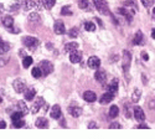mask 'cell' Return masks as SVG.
Here are the masks:
<instances>
[{
    "mask_svg": "<svg viewBox=\"0 0 155 139\" xmlns=\"http://www.w3.org/2000/svg\"><path fill=\"white\" fill-rule=\"evenodd\" d=\"M94 78H96V81H98L99 83H103L106 81V78H107V74H106V72L103 71V70H98V71H96V73H94Z\"/></svg>",
    "mask_w": 155,
    "mask_h": 139,
    "instance_id": "2e32d148",
    "label": "cell"
},
{
    "mask_svg": "<svg viewBox=\"0 0 155 139\" xmlns=\"http://www.w3.org/2000/svg\"><path fill=\"white\" fill-rule=\"evenodd\" d=\"M137 128H139V129H149V125H147V124H139Z\"/></svg>",
    "mask_w": 155,
    "mask_h": 139,
    "instance_id": "ee69618b",
    "label": "cell"
},
{
    "mask_svg": "<svg viewBox=\"0 0 155 139\" xmlns=\"http://www.w3.org/2000/svg\"><path fill=\"white\" fill-rule=\"evenodd\" d=\"M141 57H143L144 61H148V60H149V55H148L147 52H141Z\"/></svg>",
    "mask_w": 155,
    "mask_h": 139,
    "instance_id": "bcb514c9",
    "label": "cell"
},
{
    "mask_svg": "<svg viewBox=\"0 0 155 139\" xmlns=\"http://www.w3.org/2000/svg\"><path fill=\"white\" fill-rule=\"evenodd\" d=\"M50 116H51V118H54V119H58L61 117V107L58 104L52 106L51 112H50Z\"/></svg>",
    "mask_w": 155,
    "mask_h": 139,
    "instance_id": "4fadbf2b",
    "label": "cell"
},
{
    "mask_svg": "<svg viewBox=\"0 0 155 139\" xmlns=\"http://www.w3.org/2000/svg\"><path fill=\"white\" fill-rule=\"evenodd\" d=\"M151 37H153V39H155V29L151 30Z\"/></svg>",
    "mask_w": 155,
    "mask_h": 139,
    "instance_id": "c3c4849f",
    "label": "cell"
},
{
    "mask_svg": "<svg viewBox=\"0 0 155 139\" xmlns=\"http://www.w3.org/2000/svg\"><path fill=\"white\" fill-rule=\"evenodd\" d=\"M140 96H141V92H140V90H134V92H133V94H132V101H133L134 103L139 102Z\"/></svg>",
    "mask_w": 155,
    "mask_h": 139,
    "instance_id": "f546056e",
    "label": "cell"
},
{
    "mask_svg": "<svg viewBox=\"0 0 155 139\" xmlns=\"http://www.w3.org/2000/svg\"><path fill=\"white\" fill-rule=\"evenodd\" d=\"M3 11H4V5H3L2 3H0V15L3 14Z\"/></svg>",
    "mask_w": 155,
    "mask_h": 139,
    "instance_id": "7dc6e473",
    "label": "cell"
},
{
    "mask_svg": "<svg viewBox=\"0 0 155 139\" xmlns=\"http://www.w3.org/2000/svg\"><path fill=\"white\" fill-rule=\"evenodd\" d=\"M41 3H42V5H44L45 9L51 10V9L54 8V5L56 4V0H41Z\"/></svg>",
    "mask_w": 155,
    "mask_h": 139,
    "instance_id": "d4e9b609",
    "label": "cell"
},
{
    "mask_svg": "<svg viewBox=\"0 0 155 139\" xmlns=\"http://www.w3.org/2000/svg\"><path fill=\"white\" fill-rule=\"evenodd\" d=\"M12 125H14V128H22L25 125V122L22 119H18V121L12 122Z\"/></svg>",
    "mask_w": 155,
    "mask_h": 139,
    "instance_id": "d590c367",
    "label": "cell"
},
{
    "mask_svg": "<svg viewBox=\"0 0 155 139\" xmlns=\"http://www.w3.org/2000/svg\"><path fill=\"white\" fill-rule=\"evenodd\" d=\"M117 11L119 12L120 15L125 16V18L128 19V21H129V22H132V20H133V16H132L130 14H129V11H128L125 8H118V9H117Z\"/></svg>",
    "mask_w": 155,
    "mask_h": 139,
    "instance_id": "7402d4cb",
    "label": "cell"
},
{
    "mask_svg": "<svg viewBox=\"0 0 155 139\" xmlns=\"http://www.w3.org/2000/svg\"><path fill=\"white\" fill-rule=\"evenodd\" d=\"M35 124H36V127H37V128H41V129H45V128L48 127V122H47V119L44 118V117L37 118Z\"/></svg>",
    "mask_w": 155,
    "mask_h": 139,
    "instance_id": "d6986e66",
    "label": "cell"
},
{
    "mask_svg": "<svg viewBox=\"0 0 155 139\" xmlns=\"http://www.w3.org/2000/svg\"><path fill=\"white\" fill-rule=\"evenodd\" d=\"M109 128H110V129H114V128H122V125H120L119 123H112V124L109 125Z\"/></svg>",
    "mask_w": 155,
    "mask_h": 139,
    "instance_id": "b9f144b4",
    "label": "cell"
},
{
    "mask_svg": "<svg viewBox=\"0 0 155 139\" xmlns=\"http://www.w3.org/2000/svg\"><path fill=\"white\" fill-rule=\"evenodd\" d=\"M68 113H70L72 117L78 118L82 114V108H80V107H70L68 108Z\"/></svg>",
    "mask_w": 155,
    "mask_h": 139,
    "instance_id": "ffe728a7",
    "label": "cell"
},
{
    "mask_svg": "<svg viewBox=\"0 0 155 139\" xmlns=\"http://www.w3.org/2000/svg\"><path fill=\"white\" fill-rule=\"evenodd\" d=\"M54 31L57 34V35H63L66 29H64V24L61 21V20H56L55 25H54Z\"/></svg>",
    "mask_w": 155,
    "mask_h": 139,
    "instance_id": "30bf717a",
    "label": "cell"
},
{
    "mask_svg": "<svg viewBox=\"0 0 155 139\" xmlns=\"http://www.w3.org/2000/svg\"><path fill=\"white\" fill-rule=\"evenodd\" d=\"M130 64H132V55L128 50H124V52H123V71H124V73L129 72Z\"/></svg>",
    "mask_w": 155,
    "mask_h": 139,
    "instance_id": "6da1fadb",
    "label": "cell"
},
{
    "mask_svg": "<svg viewBox=\"0 0 155 139\" xmlns=\"http://www.w3.org/2000/svg\"><path fill=\"white\" fill-rule=\"evenodd\" d=\"M93 4L96 6V9L101 12L102 15H108L109 14V11H108V8L106 6L103 0H93Z\"/></svg>",
    "mask_w": 155,
    "mask_h": 139,
    "instance_id": "277c9868",
    "label": "cell"
},
{
    "mask_svg": "<svg viewBox=\"0 0 155 139\" xmlns=\"http://www.w3.org/2000/svg\"><path fill=\"white\" fill-rule=\"evenodd\" d=\"M18 107H19V111L22 112L24 114H28V112H29V108L26 106V103L24 102V101H20V102L18 103Z\"/></svg>",
    "mask_w": 155,
    "mask_h": 139,
    "instance_id": "4316f807",
    "label": "cell"
},
{
    "mask_svg": "<svg viewBox=\"0 0 155 139\" xmlns=\"http://www.w3.org/2000/svg\"><path fill=\"white\" fill-rule=\"evenodd\" d=\"M83 98H84V101H87L88 103H92V102H96L97 101V96L93 91H86L83 93Z\"/></svg>",
    "mask_w": 155,
    "mask_h": 139,
    "instance_id": "7c38bea8",
    "label": "cell"
},
{
    "mask_svg": "<svg viewBox=\"0 0 155 139\" xmlns=\"http://www.w3.org/2000/svg\"><path fill=\"white\" fill-rule=\"evenodd\" d=\"M77 48H78V44L77 42H68V44H66V46H64V51L72 52V51H76Z\"/></svg>",
    "mask_w": 155,
    "mask_h": 139,
    "instance_id": "603a6c76",
    "label": "cell"
},
{
    "mask_svg": "<svg viewBox=\"0 0 155 139\" xmlns=\"http://www.w3.org/2000/svg\"><path fill=\"white\" fill-rule=\"evenodd\" d=\"M113 98H114V94H112L110 92H108V91H107L104 94H103V96L101 97V99H99V103H101V104H107V103L112 102Z\"/></svg>",
    "mask_w": 155,
    "mask_h": 139,
    "instance_id": "5bb4252c",
    "label": "cell"
},
{
    "mask_svg": "<svg viewBox=\"0 0 155 139\" xmlns=\"http://www.w3.org/2000/svg\"><path fill=\"white\" fill-rule=\"evenodd\" d=\"M31 64H32V57H31V56H26V57H24V60H22V66H24L25 68L30 67V66H31Z\"/></svg>",
    "mask_w": 155,
    "mask_h": 139,
    "instance_id": "f1b7e54d",
    "label": "cell"
},
{
    "mask_svg": "<svg viewBox=\"0 0 155 139\" xmlns=\"http://www.w3.org/2000/svg\"><path fill=\"white\" fill-rule=\"evenodd\" d=\"M35 96H36V90L35 88H30V90H28L26 92H25V99L26 101H32Z\"/></svg>",
    "mask_w": 155,
    "mask_h": 139,
    "instance_id": "cb8c5ba5",
    "label": "cell"
},
{
    "mask_svg": "<svg viewBox=\"0 0 155 139\" xmlns=\"http://www.w3.org/2000/svg\"><path fill=\"white\" fill-rule=\"evenodd\" d=\"M133 114H134L135 119L139 121V122H143V121L145 119V113H144V111L141 109L140 107H135V108L133 109Z\"/></svg>",
    "mask_w": 155,
    "mask_h": 139,
    "instance_id": "9c48e42d",
    "label": "cell"
},
{
    "mask_svg": "<svg viewBox=\"0 0 155 139\" xmlns=\"http://www.w3.org/2000/svg\"><path fill=\"white\" fill-rule=\"evenodd\" d=\"M144 6L145 8H151L153 6V4H154V0H144Z\"/></svg>",
    "mask_w": 155,
    "mask_h": 139,
    "instance_id": "ab89813d",
    "label": "cell"
},
{
    "mask_svg": "<svg viewBox=\"0 0 155 139\" xmlns=\"http://www.w3.org/2000/svg\"><path fill=\"white\" fill-rule=\"evenodd\" d=\"M88 128H89V129H93V128H98V124H97L96 122H89V124H88Z\"/></svg>",
    "mask_w": 155,
    "mask_h": 139,
    "instance_id": "60d3db41",
    "label": "cell"
},
{
    "mask_svg": "<svg viewBox=\"0 0 155 139\" xmlns=\"http://www.w3.org/2000/svg\"><path fill=\"white\" fill-rule=\"evenodd\" d=\"M25 114H24V113L22 112H14V113H12V114H11V121L12 122H14V121H18V119H21L22 117H24Z\"/></svg>",
    "mask_w": 155,
    "mask_h": 139,
    "instance_id": "836d02e7",
    "label": "cell"
},
{
    "mask_svg": "<svg viewBox=\"0 0 155 139\" xmlns=\"http://www.w3.org/2000/svg\"><path fill=\"white\" fill-rule=\"evenodd\" d=\"M87 64H88V67H91V68H93V70H97V68H99V66H101V60H99L97 56H91V57L88 58Z\"/></svg>",
    "mask_w": 155,
    "mask_h": 139,
    "instance_id": "52a82bcc",
    "label": "cell"
},
{
    "mask_svg": "<svg viewBox=\"0 0 155 139\" xmlns=\"http://www.w3.org/2000/svg\"><path fill=\"white\" fill-rule=\"evenodd\" d=\"M84 29H86V31L93 32V31L96 30V25H94L93 22H89V21H87V22H84Z\"/></svg>",
    "mask_w": 155,
    "mask_h": 139,
    "instance_id": "1f68e13d",
    "label": "cell"
},
{
    "mask_svg": "<svg viewBox=\"0 0 155 139\" xmlns=\"http://www.w3.org/2000/svg\"><path fill=\"white\" fill-rule=\"evenodd\" d=\"M61 15H67V16H70V15H72V10H71V6H63L62 9H61Z\"/></svg>",
    "mask_w": 155,
    "mask_h": 139,
    "instance_id": "d6a6232c",
    "label": "cell"
},
{
    "mask_svg": "<svg viewBox=\"0 0 155 139\" xmlns=\"http://www.w3.org/2000/svg\"><path fill=\"white\" fill-rule=\"evenodd\" d=\"M45 103H44V98L42 97H38L37 98V101L32 104V107H31V112L32 113H37L38 111H40V108H41V106H44Z\"/></svg>",
    "mask_w": 155,
    "mask_h": 139,
    "instance_id": "9a60e30c",
    "label": "cell"
},
{
    "mask_svg": "<svg viewBox=\"0 0 155 139\" xmlns=\"http://www.w3.org/2000/svg\"><path fill=\"white\" fill-rule=\"evenodd\" d=\"M10 50V45L9 44H6L5 41H3V39L0 37V55H4V54H6L8 51Z\"/></svg>",
    "mask_w": 155,
    "mask_h": 139,
    "instance_id": "44dd1931",
    "label": "cell"
},
{
    "mask_svg": "<svg viewBox=\"0 0 155 139\" xmlns=\"http://www.w3.org/2000/svg\"><path fill=\"white\" fill-rule=\"evenodd\" d=\"M78 6L81 9H87L88 8V0H78Z\"/></svg>",
    "mask_w": 155,
    "mask_h": 139,
    "instance_id": "74e56055",
    "label": "cell"
},
{
    "mask_svg": "<svg viewBox=\"0 0 155 139\" xmlns=\"http://www.w3.org/2000/svg\"><path fill=\"white\" fill-rule=\"evenodd\" d=\"M38 67H40L41 71H42V76H48L50 73H52V71H54V65L51 64L50 61H46V60L42 61Z\"/></svg>",
    "mask_w": 155,
    "mask_h": 139,
    "instance_id": "3957f363",
    "label": "cell"
},
{
    "mask_svg": "<svg viewBox=\"0 0 155 139\" xmlns=\"http://www.w3.org/2000/svg\"><path fill=\"white\" fill-rule=\"evenodd\" d=\"M68 35H70V37L74 39V37L78 36V29H77V28H72V29L68 31Z\"/></svg>",
    "mask_w": 155,
    "mask_h": 139,
    "instance_id": "8d00e7d4",
    "label": "cell"
},
{
    "mask_svg": "<svg viewBox=\"0 0 155 139\" xmlns=\"http://www.w3.org/2000/svg\"><path fill=\"white\" fill-rule=\"evenodd\" d=\"M44 109H45V111H47V109H48V104H47V103H46V104H44Z\"/></svg>",
    "mask_w": 155,
    "mask_h": 139,
    "instance_id": "681fc988",
    "label": "cell"
},
{
    "mask_svg": "<svg viewBox=\"0 0 155 139\" xmlns=\"http://www.w3.org/2000/svg\"><path fill=\"white\" fill-rule=\"evenodd\" d=\"M3 25L6 29L10 30L11 34H18L19 32L18 30H15L14 28H12V26H14V19H12V16H10V15H6V16L3 18Z\"/></svg>",
    "mask_w": 155,
    "mask_h": 139,
    "instance_id": "7a4b0ae2",
    "label": "cell"
},
{
    "mask_svg": "<svg viewBox=\"0 0 155 139\" xmlns=\"http://www.w3.org/2000/svg\"><path fill=\"white\" fill-rule=\"evenodd\" d=\"M133 44L134 45H143L144 44V35L141 31H137L134 39H133Z\"/></svg>",
    "mask_w": 155,
    "mask_h": 139,
    "instance_id": "ac0fdd59",
    "label": "cell"
},
{
    "mask_svg": "<svg viewBox=\"0 0 155 139\" xmlns=\"http://www.w3.org/2000/svg\"><path fill=\"white\" fill-rule=\"evenodd\" d=\"M96 21H98V24H99V25H101V26H102V21H101L99 19H96Z\"/></svg>",
    "mask_w": 155,
    "mask_h": 139,
    "instance_id": "f907efd6",
    "label": "cell"
},
{
    "mask_svg": "<svg viewBox=\"0 0 155 139\" xmlns=\"http://www.w3.org/2000/svg\"><path fill=\"white\" fill-rule=\"evenodd\" d=\"M81 58H82V52L81 51H72L71 55H70V61L72 64H80L81 62Z\"/></svg>",
    "mask_w": 155,
    "mask_h": 139,
    "instance_id": "8fae6325",
    "label": "cell"
},
{
    "mask_svg": "<svg viewBox=\"0 0 155 139\" xmlns=\"http://www.w3.org/2000/svg\"><path fill=\"white\" fill-rule=\"evenodd\" d=\"M107 91L110 92L112 94H117V91H118V80H113L109 84H108V88H107Z\"/></svg>",
    "mask_w": 155,
    "mask_h": 139,
    "instance_id": "e0dca14e",
    "label": "cell"
},
{
    "mask_svg": "<svg viewBox=\"0 0 155 139\" xmlns=\"http://www.w3.org/2000/svg\"><path fill=\"white\" fill-rule=\"evenodd\" d=\"M124 114L129 118V117H130L132 114H130V107H129V104L127 103V104H124Z\"/></svg>",
    "mask_w": 155,
    "mask_h": 139,
    "instance_id": "f35d334b",
    "label": "cell"
},
{
    "mask_svg": "<svg viewBox=\"0 0 155 139\" xmlns=\"http://www.w3.org/2000/svg\"><path fill=\"white\" fill-rule=\"evenodd\" d=\"M4 128H6V123H5V121L0 119V129H4Z\"/></svg>",
    "mask_w": 155,
    "mask_h": 139,
    "instance_id": "f6af8a7d",
    "label": "cell"
},
{
    "mask_svg": "<svg viewBox=\"0 0 155 139\" xmlns=\"http://www.w3.org/2000/svg\"><path fill=\"white\" fill-rule=\"evenodd\" d=\"M124 6H132L134 10H138V6H137V3H135V0H128V2H124L123 3Z\"/></svg>",
    "mask_w": 155,
    "mask_h": 139,
    "instance_id": "e575fe53",
    "label": "cell"
},
{
    "mask_svg": "<svg viewBox=\"0 0 155 139\" xmlns=\"http://www.w3.org/2000/svg\"><path fill=\"white\" fill-rule=\"evenodd\" d=\"M12 86H14V90L16 91V93H22L25 91V87H26V84H25V82L20 78L15 80L14 83H12Z\"/></svg>",
    "mask_w": 155,
    "mask_h": 139,
    "instance_id": "ba28073f",
    "label": "cell"
},
{
    "mask_svg": "<svg viewBox=\"0 0 155 139\" xmlns=\"http://www.w3.org/2000/svg\"><path fill=\"white\" fill-rule=\"evenodd\" d=\"M40 20H41V18L37 12H31V14L29 15V21H31V22H38Z\"/></svg>",
    "mask_w": 155,
    "mask_h": 139,
    "instance_id": "83f0119b",
    "label": "cell"
},
{
    "mask_svg": "<svg viewBox=\"0 0 155 139\" xmlns=\"http://www.w3.org/2000/svg\"><path fill=\"white\" fill-rule=\"evenodd\" d=\"M153 16H154V18H155V8H154V9H153Z\"/></svg>",
    "mask_w": 155,
    "mask_h": 139,
    "instance_id": "816d5d0a",
    "label": "cell"
},
{
    "mask_svg": "<svg viewBox=\"0 0 155 139\" xmlns=\"http://www.w3.org/2000/svg\"><path fill=\"white\" fill-rule=\"evenodd\" d=\"M31 74H32V77L38 78V77H41V76H42V71H41L40 67H35V68H32Z\"/></svg>",
    "mask_w": 155,
    "mask_h": 139,
    "instance_id": "4dcf8cb0",
    "label": "cell"
},
{
    "mask_svg": "<svg viewBox=\"0 0 155 139\" xmlns=\"http://www.w3.org/2000/svg\"><path fill=\"white\" fill-rule=\"evenodd\" d=\"M108 114H109L110 118H115V117L119 114V108L117 106H112L109 108V113H108Z\"/></svg>",
    "mask_w": 155,
    "mask_h": 139,
    "instance_id": "484cf974",
    "label": "cell"
},
{
    "mask_svg": "<svg viewBox=\"0 0 155 139\" xmlns=\"http://www.w3.org/2000/svg\"><path fill=\"white\" fill-rule=\"evenodd\" d=\"M3 102V99H2V97H0V103H2Z\"/></svg>",
    "mask_w": 155,
    "mask_h": 139,
    "instance_id": "f5cc1de1",
    "label": "cell"
},
{
    "mask_svg": "<svg viewBox=\"0 0 155 139\" xmlns=\"http://www.w3.org/2000/svg\"><path fill=\"white\" fill-rule=\"evenodd\" d=\"M22 44L26 47H30V48L34 50L35 47H37L38 40L36 39V37H32V36H26V37H24V39H22Z\"/></svg>",
    "mask_w": 155,
    "mask_h": 139,
    "instance_id": "5b68a950",
    "label": "cell"
},
{
    "mask_svg": "<svg viewBox=\"0 0 155 139\" xmlns=\"http://www.w3.org/2000/svg\"><path fill=\"white\" fill-rule=\"evenodd\" d=\"M19 8H20V3L18 2V3H15L14 5H12V6L10 8V10H11V11H15V10H18Z\"/></svg>",
    "mask_w": 155,
    "mask_h": 139,
    "instance_id": "7bdbcfd3",
    "label": "cell"
},
{
    "mask_svg": "<svg viewBox=\"0 0 155 139\" xmlns=\"http://www.w3.org/2000/svg\"><path fill=\"white\" fill-rule=\"evenodd\" d=\"M22 8L25 11H29L31 9H35V8H40V2H36V0H24Z\"/></svg>",
    "mask_w": 155,
    "mask_h": 139,
    "instance_id": "8992f818",
    "label": "cell"
}]
</instances>
